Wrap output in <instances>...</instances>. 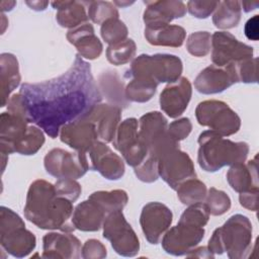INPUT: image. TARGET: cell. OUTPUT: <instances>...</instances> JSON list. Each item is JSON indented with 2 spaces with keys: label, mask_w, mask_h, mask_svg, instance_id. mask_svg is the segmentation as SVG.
I'll return each instance as SVG.
<instances>
[{
  "label": "cell",
  "mask_w": 259,
  "mask_h": 259,
  "mask_svg": "<svg viewBox=\"0 0 259 259\" xmlns=\"http://www.w3.org/2000/svg\"><path fill=\"white\" fill-rule=\"evenodd\" d=\"M55 188L58 195L66 197L72 202L79 198L82 191L81 185L75 179H58Z\"/></svg>",
  "instance_id": "43"
},
{
  "label": "cell",
  "mask_w": 259,
  "mask_h": 259,
  "mask_svg": "<svg viewBox=\"0 0 259 259\" xmlns=\"http://www.w3.org/2000/svg\"><path fill=\"white\" fill-rule=\"evenodd\" d=\"M67 39L77 49L79 56L88 60L97 59L103 50L101 41L89 22L70 29L67 32Z\"/></svg>",
  "instance_id": "23"
},
{
  "label": "cell",
  "mask_w": 259,
  "mask_h": 259,
  "mask_svg": "<svg viewBox=\"0 0 259 259\" xmlns=\"http://www.w3.org/2000/svg\"><path fill=\"white\" fill-rule=\"evenodd\" d=\"M134 171L136 176L141 181L146 183H152L156 181L159 177L158 161L148 154L146 159L140 165L134 168Z\"/></svg>",
  "instance_id": "42"
},
{
  "label": "cell",
  "mask_w": 259,
  "mask_h": 259,
  "mask_svg": "<svg viewBox=\"0 0 259 259\" xmlns=\"http://www.w3.org/2000/svg\"><path fill=\"white\" fill-rule=\"evenodd\" d=\"M0 244L16 258L27 256L35 248V236L25 228L22 219L12 209L0 207Z\"/></svg>",
  "instance_id": "7"
},
{
  "label": "cell",
  "mask_w": 259,
  "mask_h": 259,
  "mask_svg": "<svg viewBox=\"0 0 259 259\" xmlns=\"http://www.w3.org/2000/svg\"><path fill=\"white\" fill-rule=\"evenodd\" d=\"M245 34L251 40L258 39V15H254L245 24Z\"/></svg>",
  "instance_id": "48"
},
{
  "label": "cell",
  "mask_w": 259,
  "mask_h": 259,
  "mask_svg": "<svg viewBox=\"0 0 259 259\" xmlns=\"http://www.w3.org/2000/svg\"><path fill=\"white\" fill-rule=\"evenodd\" d=\"M182 61L174 55L142 54L135 58L127 72L126 78H138L156 85L160 83H173L182 73Z\"/></svg>",
  "instance_id": "6"
},
{
  "label": "cell",
  "mask_w": 259,
  "mask_h": 259,
  "mask_svg": "<svg viewBox=\"0 0 259 259\" xmlns=\"http://www.w3.org/2000/svg\"><path fill=\"white\" fill-rule=\"evenodd\" d=\"M0 76H1V107L5 106L10 99V93L16 89L20 83L19 66L16 57L9 53L0 56Z\"/></svg>",
  "instance_id": "28"
},
{
  "label": "cell",
  "mask_w": 259,
  "mask_h": 259,
  "mask_svg": "<svg viewBox=\"0 0 259 259\" xmlns=\"http://www.w3.org/2000/svg\"><path fill=\"white\" fill-rule=\"evenodd\" d=\"M251 246L252 224L246 215L237 213L213 231L207 249L213 255L227 252L231 259H242L247 257Z\"/></svg>",
  "instance_id": "5"
},
{
  "label": "cell",
  "mask_w": 259,
  "mask_h": 259,
  "mask_svg": "<svg viewBox=\"0 0 259 259\" xmlns=\"http://www.w3.org/2000/svg\"><path fill=\"white\" fill-rule=\"evenodd\" d=\"M90 169L98 171L108 180H117L124 174V163L104 142L97 141L89 150Z\"/></svg>",
  "instance_id": "18"
},
{
  "label": "cell",
  "mask_w": 259,
  "mask_h": 259,
  "mask_svg": "<svg viewBox=\"0 0 259 259\" xmlns=\"http://www.w3.org/2000/svg\"><path fill=\"white\" fill-rule=\"evenodd\" d=\"M88 199L94 201L107 215L114 210H122L128 201V196L122 189L99 190L91 193Z\"/></svg>",
  "instance_id": "32"
},
{
  "label": "cell",
  "mask_w": 259,
  "mask_h": 259,
  "mask_svg": "<svg viewBox=\"0 0 259 259\" xmlns=\"http://www.w3.org/2000/svg\"><path fill=\"white\" fill-rule=\"evenodd\" d=\"M204 200V205L211 215H222L231 207V198L229 195L225 191L214 187H210L207 190Z\"/></svg>",
  "instance_id": "37"
},
{
  "label": "cell",
  "mask_w": 259,
  "mask_h": 259,
  "mask_svg": "<svg viewBox=\"0 0 259 259\" xmlns=\"http://www.w3.org/2000/svg\"><path fill=\"white\" fill-rule=\"evenodd\" d=\"M220 1H188L186 8L196 18L208 17L217 8Z\"/></svg>",
  "instance_id": "44"
},
{
  "label": "cell",
  "mask_w": 259,
  "mask_h": 259,
  "mask_svg": "<svg viewBox=\"0 0 259 259\" xmlns=\"http://www.w3.org/2000/svg\"><path fill=\"white\" fill-rule=\"evenodd\" d=\"M51 4L57 10L56 19L62 27L73 29L88 22L87 2L54 1Z\"/></svg>",
  "instance_id": "26"
},
{
  "label": "cell",
  "mask_w": 259,
  "mask_h": 259,
  "mask_svg": "<svg viewBox=\"0 0 259 259\" xmlns=\"http://www.w3.org/2000/svg\"><path fill=\"white\" fill-rule=\"evenodd\" d=\"M87 14L94 23L102 24L109 18H118V11L113 3L108 1L87 2Z\"/></svg>",
  "instance_id": "38"
},
{
  "label": "cell",
  "mask_w": 259,
  "mask_h": 259,
  "mask_svg": "<svg viewBox=\"0 0 259 259\" xmlns=\"http://www.w3.org/2000/svg\"><path fill=\"white\" fill-rule=\"evenodd\" d=\"M198 145L197 162L206 172H215L225 166L244 163L249 154L247 143L224 139L210 130L199 135Z\"/></svg>",
  "instance_id": "3"
},
{
  "label": "cell",
  "mask_w": 259,
  "mask_h": 259,
  "mask_svg": "<svg viewBox=\"0 0 259 259\" xmlns=\"http://www.w3.org/2000/svg\"><path fill=\"white\" fill-rule=\"evenodd\" d=\"M84 117L95 124L98 139L104 143H110L113 141L119 125L121 109L108 103H98Z\"/></svg>",
  "instance_id": "22"
},
{
  "label": "cell",
  "mask_w": 259,
  "mask_h": 259,
  "mask_svg": "<svg viewBox=\"0 0 259 259\" xmlns=\"http://www.w3.org/2000/svg\"><path fill=\"white\" fill-rule=\"evenodd\" d=\"M42 257L49 259H77L82 255L81 242L70 233H48L42 238Z\"/></svg>",
  "instance_id": "20"
},
{
  "label": "cell",
  "mask_w": 259,
  "mask_h": 259,
  "mask_svg": "<svg viewBox=\"0 0 259 259\" xmlns=\"http://www.w3.org/2000/svg\"><path fill=\"white\" fill-rule=\"evenodd\" d=\"M188 53L194 57H204L211 49V35L208 31H196L191 33L186 40Z\"/></svg>",
  "instance_id": "39"
},
{
  "label": "cell",
  "mask_w": 259,
  "mask_h": 259,
  "mask_svg": "<svg viewBox=\"0 0 259 259\" xmlns=\"http://www.w3.org/2000/svg\"><path fill=\"white\" fill-rule=\"evenodd\" d=\"M146 10L143 20L148 28H156L168 25L173 19L183 17L186 13V5L182 1H145Z\"/></svg>",
  "instance_id": "21"
},
{
  "label": "cell",
  "mask_w": 259,
  "mask_h": 259,
  "mask_svg": "<svg viewBox=\"0 0 259 259\" xmlns=\"http://www.w3.org/2000/svg\"><path fill=\"white\" fill-rule=\"evenodd\" d=\"M23 116L2 112L0 116V151L2 156L11 153L34 155L45 143V135L37 125H30Z\"/></svg>",
  "instance_id": "4"
},
{
  "label": "cell",
  "mask_w": 259,
  "mask_h": 259,
  "mask_svg": "<svg viewBox=\"0 0 259 259\" xmlns=\"http://www.w3.org/2000/svg\"><path fill=\"white\" fill-rule=\"evenodd\" d=\"M192 94L189 80L180 77L177 81L169 83L160 94V107L171 118L180 116L188 106Z\"/></svg>",
  "instance_id": "19"
},
{
  "label": "cell",
  "mask_w": 259,
  "mask_h": 259,
  "mask_svg": "<svg viewBox=\"0 0 259 259\" xmlns=\"http://www.w3.org/2000/svg\"><path fill=\"white\" fill-rule=\"evenodd\" d=\"M192 130V123L188 117H182L168 124L169 135L176 141L180 142L189 136Z\"/></svg>",
  "instance_id": "45"
},
{
  "label": "cell",
  "mask_w": 259,
  "mask_h": 259,
  "mask_svg": "<svg viewBox=\"0 0 259 259\" xmlns=\"http://www.w3.org/2000/svg\"><path fill=\"white\" fill-rule=\"evenodd\" d=\"M16 3L14 1H1L0 2V7H1V11H9L13 8V6Z\"/></svg>",
  "instance_id": "52"
},
{
  "label": "cell",
  "mask_w": 259,
  "mask_h": 259,
  "mask_svg": "<svg viewBox=\"0 0 259 259\" xmlns=\"http://www.w3.org/2000/svg\"><path fill=\"white\" fill-rule=\"evenodd\" d=\"M173 221L171 209L162 202L152 201L144 205L140 225L146 240L150 244H158L162 236L170 228Z\"/></svg>",
  "instance_id": "15"
},
{
  "label": "cell",
  "mask_w": 259,
  "mask_h": 259,
  "mask_svg": "<svg viewBox=\"0 0 259 259\" xmlns=\"http://www.w3.org/2000/svg\"><path fill=\"white\" fill-rule=\"evenodd\" d=\"M257 156L246 164L232 165L227 172V180L235 191L242 193L258 189Z\"/></svg>",
  "instance_id": "24"
},
{
  "label": "cell",
  "mask_w": 259,
  "mask_h": 259,
  "mask_svg": "<svg viewBox=\"0 0 259 259\" xmlns=\"http://www.w3.org/2000/svg\"><path fill=\"white\" fill-rule=\"evenodd\" d=\"M46 171L58 179H78L90 169L86 153L52 149L44 159Z\"/></svg>",
  "instance_id": "10"
},
{
  "label": "cell",
  "mask_w": 259,
  "mask_h": 259,
  "mask_svg": "<svg viewBox=\"0 0 259 259\" xmlns=\"http://www.w3.org/2000/svg\"><path fill=\"white\" fill-rule=\"evenodd\" d=\"M136 42L132 38H126L120 42L108 46L106 58L110 64L119 66L132 61L136 56Z\"/></svg>",
  "instance_id": "35"
},
{
  "label": "cell",
  "mask_w": 259,
  "mask_h": 259,
  "mask_svg": "<svg viewBox=\"0 0 259 259\" xmlns=\"http://www.w3.org/2000/svg\"><path fill=\"white\" fill-rule=\"evenodd\" d=\"M82 257L85 259H101L107 255L105 246L96 239L87 240L82 247Z\"/></svg>",
  "instance_id": "46"
},
{
  "label": "cell",
  "mask_w": 259,
  "mask_h": 259,
  "mask_svg": "<svg viewBox=\"0 0 259 259\" xmlns=\"http://www.w3.org/2000/svg\"><path fill=\"white\" fill-rule=\"evenodd\" d=\"M241 6H243V10L245 12H250L256 9L259 6L258 2H241Z\"/></svg>",
  "instance_id": "51"
},
{
  "label": "cell",
  "mask_w": 259,
  "mask_h": 259,
  "mask_svg": "<svg viewBox=\"0 0 259 259\" xmlns=\"http://www.w3.org/2000/svg\"><path fill=\"white\" fill-rule=\"evenodd\" d=\"M176 190L179 200L185 205L202 202L207 193L205 184L196 177L184 181Z\"/></svg>",
  "instance_id": "33"
},
{
  "label": "cell",
  "mask_w": 259,
  "mask_h": 259,
  "mask_svg": "<svg viewBox=\"0 0 259 259\" xmlns=\"http://www.w3.org/2000/svg\"><path fill=\"white\" fill-rule=\"evenodd\" d=\"M187 257H196V258H213V254H211L207 247H199L197 249H192L189 253L186 254Z\"/></svg>",
  "instance_id": "49"
},
{
  "label": "cell",
  "mask_w": 259,
  "mask_h": 259,
  "mask_svg": "<svg viewBox=\"0 0 259 259\" xmlns=\"http://www.w3.org/2000/svg\"><path fill=\"white\" fill-rule=\"evenodd\" d=\"M186 36L185 29L176 24H168L156 28L145 27V37L153 46L179 48Z\"/></svg>",
  "instance_id": "30"
},
{
  "label": "cell",
  "mask_w": 259,
  "mask_h": 259,
  "mask_svg": "<svg viewBox=\"0 0 259 259\" xmlns=\"http://www.w3.org/2000/svg\"><path fill=\"white\" fill-rule=\"evenodd\" d=\"M112 144L124 161L134 168L148 156V148L139 136V121L135 117L126 118L119 123Z\"/></svg>",
  "instance_id": "12"
},
{
  "label": "cell",
  "mask_w": 259,
  "mask_h": 259,
  "mask_svg": "<svg viewBox=\"0 0 259 259\" xmlns=\"http://www.w3.org/2000/svg\"><path fill=\"white\" fill-rule=\"evenodd\" d=\"M239 200L243 207L252 211H256L258 209V189L240 193Z\"/></svg>",
  "instance_id": "47"
},
{
  "label": "cell",
  "mask_w": 259,
  "mask_h": 259,
  "mask_svg": "<svg viewBox=\"0 0 259 259\" xmlns=\"http://www.w3.org/2000/svg\"><path fill=\"white\" fill-rule=\"evenodd\" d=\"M26 5H28L31 9L36 10V11H40V10H45L47 8V6L49 5L48 1H26L25 2Z\"/></svg>",
  "instance_id": "50"
},
{
  "label": "cell",
  "mask_w": 259,
  "mask_h": 259,
  "mask_svg": "<svg viewBox=\"0 0 259 259\" xmlns=\"http://www.w3.org/2000/svg\"><path fill=\"white\" fill-rule=\"evenodd\" d=\"M208 220L209 213L204 203L198 202L189 205L188 208L182 212L179 221L198 227H204L208 223Z\"/></svg>",
  "instance_id": "41"
},
{
  "label": "cell",
  "mask_w": 259,
  "mask_h": 259,
  "mask_svg": "<svg viewBox=\"0 0 259 259\" xmlns=\"http://www.w3.org/2000/svg\"><path fill=\"white\" fill-rule=\"evenodd\" d=\"M253 48L238 40L228 31H215L211 35V61L213 65L225 67L253 58Z\"/></svg>",
  "instance_id": "13"
},
{
  "label": "cell",
  "mask_w": 259,
  "mask_h": 259,
  "mask_svg": "<svg viewBox=\"0 0 259 259\" xmlns=\"http://www.w3.org/2000/svg\"><path fill=\"white\" fill-rule=\"evenodd\" d=\"M204 233L203 227L179 221L175 227L168 229L163 235L162 247L168 254L174 256L186 255L200 243Z\"/></svg>",
  "instance_id": "14"
},
{
  "label": "cell",
  "mask_w": 259,
  "mask_h": 259,
  "mask_svg": "<svg viewBox=\"0 0 259 259\" xmlns=\"http://www.w3.org/2000/svg\"><path fill=\"white\" fill-rule=\"evenodd\" d=\"M238 83L233 65L219 67L209 65L203 69L194 80L195 89L202 94L221 93Z\"/></svg>",
  "instance_id": "17"
},
{
  "label": "cell",
  "mask_w": 259,
  "mask_h": 259,
  "mask_svg": "<svg viewBox=\"0 0 259 259\" xmlns=\"http://www.w3.org/2000/svg\"><path fill=\"white\" fill-rule=\"evenodd\" d=\"M61 141L78 152L87 153L98 141L95 124L82 116L65 124L60 131Z\"/></svg>",
  "instance_id": "16"
},
{
  "label": "cell",
  "mask_w": 259,
  "mask_h": 259,
  "mask_svg": "<svg viewBox=\"0 0 259 259\" xmlns=\"http://www.w3.org/2000/svg\"><path fill=\"white\" fill-rule=\"evenodd\" d=\"M19 94L28 121L52 139L60 135L65 124L84 116L102 100L90 64L79 55L61 76L39 83H24Z\"/></svg>",
  "instance_id": "1"
},
{
  "label": "cell",
  "mask_w": 259,
  "mask_h": 259,
  "mask_svg": "<svg viewBox=\"0 0 259 259\" xmlns=\"http://www.w3.org/2000/svg\"><path fill=\"white\" fill-rule=\"evenodd\" d=\"M157 161L159 176L174 190L184 181L196 177L191 158L187 153L181 151L180 147L165 151Z\"/></svg>",
  "instance_id": "11"
},
{
  "label": "cell",
  "mask_w": 259,
  "mask_h": 259,
  "mask_svg": "<svg viewBox=\"0 0 259 259\" xmlns=\"http://www.w3.org/2000/svg\"><path fill=\"white\" fill-rule=\"evenodd\" d=\"M98 87L101 95H104L109 102L108 104L120 109L130 105V101L125 97L124 83L115 71L106 70L102 72L98 77Z\"/></svg>",
  "instance_id": "27"
},
{
  "label": "cell",
  "mask_w": 259,
  "mask_h": 259,
  "mask_svg": "<svg viewBox=\"0 0 259 259\" xmlns=\"http://www.w3.org/2000/svg\"><path fill=\"white\" fill-rule=\"evenodd\" d=\"M257 58H249L233 65L238 82L256 83L257 82Z\"/></svg>",
  "instance_id": "40"
},
{
  "label": "cell",
  "mask_w": 259,
  "mask_h": 259,
  "mask_svg": "<svg viewBox=\"0 0 259 259\" xmlns=\"http://www.w3.org/2000/svg\"><path fill=\"white\" fill-rule=\"evenodd\" d=\"M103 237L108 240L113 250L124 257H133L139 253L140 241L125 220L122 210H114L108 213L102 225Z\"/></svg>",
  "instance_id": "9"
},
{
  "label": "cell",
  "mask_w": 259,
  "mask_h": 259,
  "mask_svg": "<svg viewBox=\"0 0 259 259\" xmlns=\"http://www.w3.org/2000/svg\"><path fill=\"white\" fill-rule=\"evenodd\" d=\"M167 131V119L159 111H150L139 119V136L148 149L165 136Z\"/></svg>",
  "instance_id": "29"
},
{
  "label": "cell",
  "mask_w": 259,
  "mask_h": 259,
  "mask_svg": "<svg viewBox=\"0 0 259 259\" xmlns=\"http://www.w3.org/2000/svg\"><path fill=\"white\" fill-rule=\"evenodd\" d=\"M100 34L103 40L110 46L126 39L128 30L119 18H109L101 24Z\"/></svg>",
  "instance_id": "36"
},
{
  "label": "cell",
  "mask_w": 259,
  "mask_h": 259,
  "mask_svg": "<svg viewBox=\"0 0 259 259\" xmlns=\"http://www.w3.org/2000/svg\"><path fill=\"white\" fill-rule=\"evenodd\" d=\"M241 2L239 1H220L212 16L214 26L221 29L237 26L241 19Z\"/></svg>",
  "instance_id": "31"
},
{
  "label": "cell",
  "mask_w": 259,
  "mask_h": 259,
  "mask_svg": "<svg viewBox=\"0 0 259 259\" xmlns=\"http://www.w3.org/2000/svg\"><path fill=\"white\" fill-rule=\"evenodd\" d=\"M134 2H128V1H126V2H122V1H114L113 2V4L114 5H117V6H119V7H125V6H127V5H131V4H133Z\"/></svg>",
  "instance_id": "53"
},
{
  "label": "cell",
  "mask_w": 259,
  "mask_h": 259,
  "mask_svg": "<svg viewBox=\"0 0 259 259\" xmlns=\"http://www.w3.org/2000/svg\"><path fill=\"white\" fill-rule=\"evenodd\" d=\"M106 213L92 200L79 203L72 214L71 222L75 229L83 232H96L102 228Z\"/></svg>",
  "instance_id": "25"
},
{
  "label": "cell",
  "mask_w": 259,
  "mask_h": 259,
  "mask_svg": "<svg viewBox=\"0 0 259 259\" xmlns=\"http://www.w3.org/2000/svg\"><path fill=\"white\" fill-rule=\"evenodd\" d=\"M24 217L42 230H61L71 233L76 230L71 222L73 202L56 192L55 184L46 180L33 181L27 191Z\"/></svg>",
  "instance_id": "2"
},
{
  "label": "cell",
  "mask_w": 259,
  "mask_h": 259,
  "mask_svg": "<svg viewBox=\"0 0 259 259\" xmlns=\"http://www.w3.org/2000/svg\"><path fill=\"white\" fill-rule=\"evenodd\" d=\"M195 116L200 125L221 136H232L241 127V118L226 102L204 100L195 109Z\"/></svg>",
  "instance_id": "8"
},
{
  "label": "cell",
  "mask_w": 259,
  "mask_h": 259,
  "mask_svg": "<svg viewBox=\"0 0 259 259\" xmlns=\"http://www.w3.org/2000/svg\"><path fill=\"white\" fill-rule=\"evenodd\" d=\"M158 85L138 78H131L124 88L125 97L133 102H147L156 93Z\"/></svg>",
  "instance_id": "34"
}]
</instances>
